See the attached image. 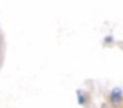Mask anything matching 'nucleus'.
Wrapping results in <instances>:
<instances>
[{
	"instance_id": "nucleus-1",
	"label": "nucleus",
	"mask_w": 123,
	"mask_h": 108,
	"mask_svg": "<svg viewBox=\"0 0 123 108\" xmlns=\"http://www.w3.org/2000/svg\"><path fill=\"white\" fill-rule=\"evenodd\" d=\"M110 99H111V103L114 105H118L120 103V100H122V90L120 88H114L111 91Z\"/></svg>"
},
{
	"instance_id": "nucleus-2",
	"label": "nucleus",
	"mask_w": 123,
	"mask_h": 108,
	"mask_svg": "<svg viewBox=\"0 0 123 108\" xmlns=\"http://www.w3.org/2000/svg\"><path fill=\"white\" fill-rule=\"evenodd\" d=\"M77 96H78V103H80V104H85L86 99H85V96H83L82 92L78 91V92H77Z\"/></svg>"
},
{
	"instance_id": "nucleus-3",
	"label": "nucleus",
	"mask_w": 123,
	"mask_h": 108,
	"mask_svg": "<svg viewBox=\"0 0 123 108\" xmlns=\"http://www.w3.org/2000/svg\"><path fill=\"white\" fill-rule=\"evenodd\" d=\"M105 42H107V44H109V42H112V37H106V38H105Z\"/></svg>"
}]
</instances>
